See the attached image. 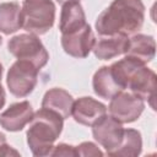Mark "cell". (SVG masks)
<instances>
[{
  "label": "cell",
  "instance_id": "obj_1",
  "mask_svg": "<svg viewBox=\"0 0 157 157\" xmlns=\"http://www.w3.org/2000/svg\"><path fill=\"white\" fill-rule=\"evenodd\" d=\"M145 21L142 0H113L96 18L94 28L99 36L123 33L132 36Z\"/></svg>",
  "mask_w": 157,
  "mask_h": 157
},
{
  "label": "cell",
  "instance_id": "obj_2",
  "mask_svg": "<svg viewBox=\"0 0 157 157\" xmlns=\"http://www.w3.org/2000/svg\"><path fill=\"white\" fill-rule=\"evenodd\" d=\"M110 66L112 74L117 82L123 90L136 94L151 105L155 110V97H156V72L131 56L125 55L123 59L113 63Z\"/></svg>",
  "mask_w": 157,
  "mask_h": 157
},
{
  "label": "cell",
  "instance_id": "obj_3",
  "mask_svg": "<svg viewBox=\"0 0 157 157\" xmlns=\"http://www.w3.org/2000/svg\"><path fill=\"white\" fill-rule=\"evenodd\" d=\"M64 118L54 110L40 108L34 112L26 132L27 145L33 156H49L64 128Z\"/></svg>",
  "mask_w": 157,
  "mask_h": 157
},
{
  "label": "cell",
  "instance_id": "obj_4",
  "mask_svg": "<svg viewBox=\"0 0 157 157\" xmlns=\"http://www.w3.org/2000/svg\"><path fill=\"white\" fill-rule=\"evenodd\" d=\"M55 10L53 0H23L21 6L22 28L36 36L45 34L54 26Z\"/></svg>",
  "mask_w": 157,
  "mask_h": 157
},
{
  "label": "cell",
  "instance_id": "obj_5",
  "mask_svg": "<svg viewBox=\"0 0 157 157\" xmlns=\"http://www.w3.org/2000/svg\"><path fill=\"white\" fill-rule=\"evenodd\" d=\"M7 50L16 59L31 61L39 70L49 61L48 50L39 39V36L33 33H21L11 37L7 40Z\"/></svg>",
  "mask_w": 157,
  "mask_h": 157
},
{
  "label": "cell",
  "instance_id": "obj_6",
  "mask_svg": "<svg viewBox=\"0 0 157 157\" xmlns=\"http://www.w3.org/2000/svg\"><path fill=\"white\" fill-rule=\"evenodd\" d=\"M39 69L27 60L17 59L9 69L6 85L11 94L18 98L29 96L38 83Z\"/></svg>",
  "mask_w": 157,
  "mask_h": 157
},
{
  "label": "cell",
  "instance_id": "obj_7",
  "mask_svg": "<svg viewBox=\"0 0 157 157\" xmlns=\"http://www.w3.org/2000/svg\"><path fill=\"white\" fill-rule=\"evenodd\" d=\"M145 109V101L129 91H120L109 99L107 112L121 124L136 121Z\"/></svg>",
  "mask_w": 157,
  "mask_h": 157
},
{
  "label": "cell",
  "instance_id": "obj_8",
  "mask_svg": "<svg viewBox=\"0 0 157 157\" xmlns=\"http://www.w3.org/2000/svg\"><path fill=\"white\" fill-rule=\"evenodd\" d=\"M123 124L115 120L109 114H104L92 125V135L94 141L105 150L110 156L120 145L124 136Z\"/></svg>",
  "mask_w": 157,
  "mask_h": 157
},
{
  "label": "cell",
  "instance_id": "obj_9",
  "mask_svg": "<svg viewBox=\"0 0 157 157\" xmlns=\"http://www.w3.org/2000/svg\"><path fill=\"white\" fill-rule=\"evenodd\" d=\"M94 42L96 37L92 31V27L88 23L74 32L61 34L60 38L63 50L67 55L77 59H83L88 56V54L92 52Z\"/></svg>",
  "mask_w": 157,
  "mask_h": 157
},
{
  "label": "cell",
  "instance_id": "obj_10",
  "mask_svg": "<svg viewBox=\"0 0 157 157\" xmlns=\"http://www.w3.org/2000/svg\"><path fill=\"white\" fill-rule=\"evenodd\" d=\"M34 110L28 101L16 102L0 114V126L10 132L21 131L33 118Z\"/></svg>",
  "mask_w": 157,
  "mask_h": 157
},
{
  "label": "cell",
  "instance_id": "obj_11",
  "mask_svg": "<svg viewBox=\"0 0 157 157\" xmlns=\"http://www.w3.org/2000/svg\"><path fill=\"white\" fill-rule=\"evenodd\" d=\"M104 114H107V105L90 96L75 99L71 108L74 120L85 126H92Z\"/></svg>",
  "mask_w": 157,
  "mask_h": 157
},
{
  "label": "cell",
  "instance_id": "obj_12",
  "mask_svg": "<svg viewBox=\"0 0 157 157\" xmlns=\"http://www.w3.org/2000/svg\"><path fill=\"white\" fill-rule=\"evenodd\" d=\"M129 37L130 36L123 33L99 36V38H96L92 52L99 60H109L120 55H125L129 44Z\"/></svg>",
  "mask_w": 157,
  "mask_h": 157
},
{
  "label": "cell",
  "instance_id": "obj_13",
  "mask_svg": "<svg viewBox=\"0 0 157 157\" xmlns=\"http://www.w3.org/2000/svg\"><path fill=\"white\" fill-rule=\"evenodd\" d=\"M86 13L78 0H70L61 4L59 29L61 34L74 32L86 25Z\"/></svg>",
  "mask_w": 157,
  "mask_h": 157
},
{
  "label": "cell",
  "instance_id": "obj_14",
  "mask_svg": "<svg viewBox=\"0 0 157 157\" xmlns=\"http://www.w3.org/2000/svg\"><path fill=\"white\" fill-rule=\"evenodd\" d=\"M125 55L131 56L144 64H147L155 59L156 42L152 36L135 33L129 37V44Z\"/></svg>",
  "mask_w": 157,
  "mask_h": 157
},
{
  "label": "cell",
  "instance_id": "obj_15",
  "mask_svg": "<svg viewBox=\"0 0 157 157\" xmlns=\"http://www.w3.org/2000/svg\"><path fill=\"white\" fill-rule=\"evenodd\" d=\"M74 97L66 90L60 87H53L48 90L42 99V107L54 110L64 119L71 117V108L74 104Z\"/></svg>",
  "mask_w": 157,
  "mask_h": 157
},
{
  "label": "cell",
  "instance_id": "obj_16",
  "mask_svg": "<svg viewBox=\"0 0 157 157\" xmlns=\"http://www.w3.org/2000/svg\"><path fill=\"white\" fill-rule=\"evenodd\" d=\"M92 88H93V92L99 98H103V99H110L118 92L124 91L117 82L114 75L112 74L110 66H108V65L101 66L93 74Z\"/></svg>",
  "mask_w": 157,
  "mask_h": 157
},
{
  "label": "cell",
  "instance_id": "obj_17",
  "mask_svg": "<svg viewBox=\"0 0 157 157\" xmlns=\"http://www.w3.org/2000/svg\"><path fill=\"white\" fill-rule=\"evenodd\" d=\"M22 28L21 6L18 2H1L0 4V32L9 36Z\"/></svg>",
  "mask_w": 157,
  "mask_h": 157
},
{
  "label": "cell",
  "instance_id": "obj_18",
  "mask_svg": "<svg viewBox=\"0 0 157 157\" xmlns=\"http://www.w3.org/2000/svg\"><path fill=\"white\" fill-rule=\"evenodd\" d=\"M142 151V136L141 132L136 129H125L124 136L118 146V148L110 156H121V157H136L141 155Z\"/></svg>",
  "mask_w": 157,
  "mask_h": 157
},
{
  "label": "cell",
  "instance_id": "obj_19",
  "mask_svg": "<svg viewBox=\"0 0 157 157\" xmlns=\"http://www.w3.org/2000/svg\"><path fill=\"white\" fill-rule=\"evenodd\" d=\"M76 152L77 156L81 157H90V156H103V151L91 141H83L80 145L76 146Z\"/></svg>",
  "mask_w": 157,
  "mask_h": 157
},
{
  "label": "cell",
  "instance_id": "obj_20",
  "mask_svg": "<svg viewBox=\"0 0 157 157\" xmlns=\"http://www.w3.org/2000/svg\"><path fill=\"white\" fill-rule=\"evenodd\" d=\"M49 156H65V157H76L77 152H76V146L72 145H67V144H58L54 145V147L52 148Z\"/></svg>",
  "mask_w": 157,
  "mask_h": 157
},
{
  "label": "cell",
  "instance_id": "obj_21",
  "mask_svg": "<svg viewBox=\"0 0 157 157\" xmlns=\"http://www.w3.org/2000/svg\"><path fill=\"white\" fill-rule=\"evenodd\" d=\"M5 102H6V93H5V90L0 82V110H1V108H4Z\"/></svg>",
  "mask_w": 157,
  "mask_h": 157
},
{
  "label": "cell",
  "instance_id": "obj_22",
  "mask_svg": "<svg viewBox=\"0 0 157 157\" xmlns=\"http://www.w3.org/2000/svg\"><path fill=\"white\" fill-rule=\"evenodd\" d=\"M5 142H6V136L0 131V148H1V146H2Z\"/></svg>",
  "mask_w": 157,
  "mask_h": 157
},
{
  "label": "cell",
  "instance_id": "obj_23",
  "mask_svg": "<svg viewBox=\"0 0 157 157\" xmlns=\"http://www.w3.org/2000/svg\"><path fill=\"white\" fill-rule=\"evenodd\" d=\"M2 72H4V66L0 63V82H1V78H2Z\"/></svg>",
  "mask_w": 157,
  "mask_h": 157
},
{
  "label": "cell",
  "instance_id": "obj_24",
  "mask_svg": "<svg viewBox=\"0 0 157 157\" xmlns=\"http://www.w3.org/2000/svg\"><path fill=\"white\" fill-rule=\"evenodd\" d=\"M59 4H64V2H66V1H70V0H56ZM80 1V0H78Z\"/></svg>",
  "mask_w": 157,
  "mask_h": 157
},
{
  "label": "cell",
  "instance_id": "obj_25",
  "mask_svg": "<svg viewBox=\"0 0 157 157\" xmlns=\"http://www.w3.org/2000/svg\"><path fill=\"white\" fill-rule=\"evenodd\" d=\"M1 44H2V37L0 36V45H1Z\"/></svg>",
  "mask_w": 157,
  "mask_h": 157
}]
</instances>
